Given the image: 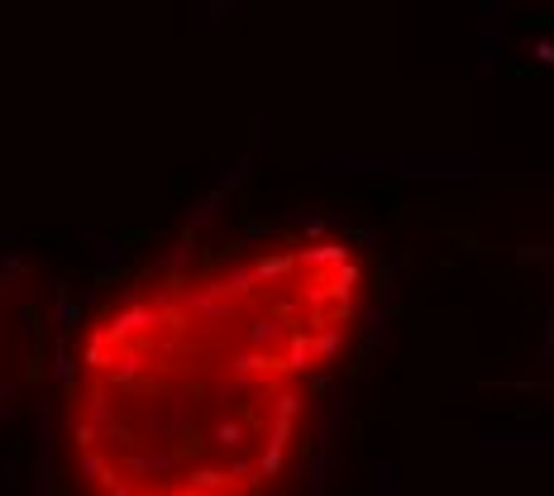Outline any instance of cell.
Masks as SVG:
<instances>
[{"mask_svg":"<svg viewBox=\"0 0 554 496\" xmlns=\"http://www.w3.org/2000/svg\"><path fill=\"white\" fill-rule=\"evenodd\" d=\"M363 297V258L335 234L263 238L115 297L67 387L86 496H277Z\"/></svg>","mask_w":554,"mask_h":496,"instance_id":"1","label":"cell"}]
</instances>
